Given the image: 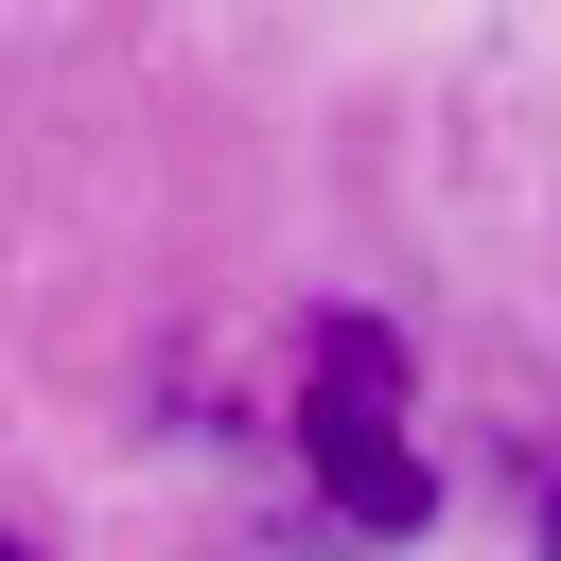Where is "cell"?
I'll return each mask as SVG.
<instances>
[{
    "mask_svg": "<svg viewBox=\"0 0 561 561\" xmlns=\"http://www.w3.org/2000/svg\"><path fill=\"white\" fill-rule=\"evenodd\" d=\"M298 456H316V491H333L351 526H421V508H438V491H421V438H403V351H386L368 316H316Z\"/></svg>",
    "mask_w": 561,
    "mask_h": 561,
    "instance_id": "cell-1",
    "label": "cell"
},
{
    "mask_svg": "<svg viewBox=\"0 0 561 561\" xmlns=\"http://www.w3.org/2000/svg\"><path fill=\"white\" fill-rule=\"evenodd\" d=\"M543 526H561V508H543Z\"/></svg>",
    "mask_w": 561,
    "mask_h": 561,
    "instance_id": "cell-2",
    "label": "cell"
}]
</instances>
